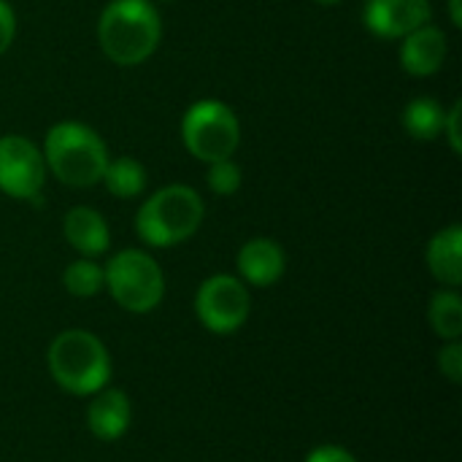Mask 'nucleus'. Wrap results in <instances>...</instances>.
I'll return each instance as SVG.
<instances>
[{"label": "nucleus", "instance_id": "7ed1b4c3", "mask_svg": "<svg viewBox=\"0 0 462 462\" xmlns=\"http://www.w3.org/2000/svg\"><path fill=\"white\" fill-rule=\"evenodd\" d=\"M46 171L68 187L87 189L103 181L108 165V149L103 138L81 122H60L43 141Z\"/></svg>", "mask_w": 462, "mask_h": 462}, {"label": "nucleus", "instance_id": "6ab92c4d", "mask_svg": "<svg viewBox=\"0 0 462 462\" xmlns=\"http://www.w3.org/2000/svg\"><path fill=\"white\" fill-rule=\"evenodd\" d=\"M206 181H208V189L219 198H230L241 189L244 184V173H241V165L227 157V160H217V162H208V173H206Z\"/></svg>", "mask_w": 462, "mask_h": 462}, {"label": "nucleus", "instance_id": "f8f14e48", "mask_svg": "<svg viewBox=\"0 0 462 462\" xmlns=\"http://www.w3.org/2000/svg\"><path fill=\"white\" fill-rule=\"evenodd\" d=\"M87 406V428L97 441H119L130 422H133V403L125 390L103 387L100 393L89 395Z\"/></svg>", "mask_w": 462, "mask_h": 462}, {"label": "nucleus", "instance_id": "423d86ee", "mask_svg": "<svg viewBox=\"0 0 462 462\" xmlns=\"http://www.w3.org/2000/svg\"><path fill=\"white\" fill-rule=\"evenodd\" d=\"M181 141L200 162H217L236 154L241 125L236 111L222 100H198L181 119Z\"/></svg>", "mask_w": 462, "mask_h": 462}, {"label": "nucleus", "instance_id": "f257e3e1", "mask_svg": "<svg viewBox=\"0 0 462 462\" xmlns=\"http://www.w3.org/2000/svg\"><path fill=\"white\" fill-rule=\"evenodd\" d=\"M162 38V19L152 0H111L97 22V41L103 54L122 65L146 62Z\"/></svg>", "mask_w": 462, "mask_h": 462}, {"label": "nucleus", "instance_id": "b1692460", "mask_svg": "<svg viewBox=\"0 0 462 462\" xmlns=\"http://www.w3.org/2000/svg\"><path fill=\"white\" fill-rule=\"evenodd\" d=\"M460 5H462V0H449V16H452V24H455V27H462Z\"/></svg>", "mask_w": 462, "mask_h": 462}, {"label": "nucleus", "instance_id": "9d476101", "mask_svg": "<svg viewBox=\"0 0 462 462\" xmlns=\"http://www.w3.org/2000/svg\"><path fill=\"white\" fill-rule=\"evenodd\" d=\"M401 41H403L401 43V62H403L406 73L425 79V76H433L444 68L447 54H449V43H447V32L441 27L428 22Z\"/></svg>", "mask_w": 462, "mask_h": 462}, {"label": "nucleus", "instance_id": "dca6fc26", "mask_svg": "<svg viewBox=\"0 0 462 462\" xmlns=\"http://www.w3.org/2000/svg\"><path fill=\"white\" fill-rule=\"evenodd\" d=\"M428 319H430V328L433 333L441 338V341H460L462 338V298L457 290H439L433 298H430V306H428Z\"/></svg>", "mask_w": 462, "mask_h": 462}, {"label": "nucleus", "instance_id": "0eeeda50", "mask_svg": "<svg viewBox=\"0 0 462 462\" xmlns=\"http://www.w3.org/2000/svg\"><path fill=\"white\" fill-rule=\"evenodd\" d=\"M252 314V295L238 276H208L195 292V317L214 336H230L246 325Z\"/></svg>", "mask_w": 462, "mask_h": 462}, {"label": "nucleus", "instance_id": "412c9836", "mask_svg": "<svg viewBox=\"0 0 462 462\" xmlns=\"http://www.w3.org/2000/svg\"><path fill=\"white\" fill-rule=\"evenodd\" d=\"M303 462H360L349 449H344V447H336V444H322V447H317V449H311L309 455H306V460Z\"/></svg>", "mask_w": 462, "mask_h": 462}, {"label": "nucleus", "instance_id": "f03ea898", "mask_svg": "<svg viewBox=\"0 0 462 462\" xmlns=\"http://www.w3.org/2000/svg\"><path fill=\"white\" fill-rule=\"evenodd\" d=\"M46 365L54 384L79 398L100 393L111 379V355L106 344L81 328H70L54 336L46 352Z\"/></svg>", "mask_w": 462, "mask_h": 462}, {"label": "nucleus", "instance_id": "4be33fe9", "mask_svg": "<svg viewBox=\"0 0 462 462\" xmlns=\"http://www.w3.org/2000/svg\"><path fill=\"white\" fill-rule=\"evenodd\" d=\"M460 116H462V100H457V103L447 111V122H444V133H447L449 146H452V152H455V154H462Z\"/></svg>", "mask_w": 462, "mask_h": 462}, {"label": "nucleus", "instance_id": "f3484780", "mask_svg": "<svg viewBox=\"0 0 462 462\" xmlns=\"http://www.w3.org/2000/svg\"><path fill=\"white\" fill-rule=\"evenodd\" d=\"M103 184L114 198H122V200L138 198L146 189V168L133 157L108 160L106 173H103Z\"/></svg>", "mask_w": 462, "mask_h": 462}, {"label": "nucleus", "instance_id": "9b49d317", "mask_svg": "<svg viewBox=\"0 0 462 462\" xmlns=\"http://www.w3.org/2000/svg\"><path fill=\"white\" fill-rule=\"evenodd\" d=\"M238 279L252 287H271L287 271V254L273 238H252L238 249L236 257Z\"/></svg>", "mask_w": 462, "mask_h": 462}, {"label": "nucleus", "instance_id": "39448f33", "mask_svg": "<svg viewBox=\"0 0 462 462\" xmlns=\"http://www.w3.org/2000/svg\"><path fill=\"white\" fill-rule=\"evenodd\" d=\"M103 273L114 303L130 314H149L165 298V273L149 252L122 249L108 260Z\"/></svg>", "mask_w": 462, "mask_h": 462}, {"label": "nucleus", "instance_id": "a211bd4d", "mask_svg": "<svg viewBox=\"0 0 462 462\" xmlns=\"http://www.w3.org/2000/svg\"><path fill=\"white\" fill-rule=\"evenodd\" d=\"M62 287L73 298H95L97 292L106 290V273L95 260L81 257L62 271Z\"/></svg>", "mask_w": 462, "mask_h": 462}, {"label": "nucleus", "instance_id": "4468645a", "mask_svg": "<svg viewBox=\"0 0 462 462\" xmlns=\"http://www.w3.org/2000/svg\"><path fill=\"white\" fill-rule=\"evenodd\" d=\"M428 268L433 279L449 290L462 284V227L449 225L439 230L428 244Z\"/></svg>", "mask_w": 462, "mask_h": 462}, {"label": "nucleus", "instance_id": "5701e85b", "mask_svg": "<svg viewBox=\"0 0 462 462\" xmlns=\"http://www.w3.org/2000/svg\"><path fill=\"white\" fill-rule=\"evenodd\" d=\"M14 35H16V16H14V8L0 0V57L8 51V46L14 43Z\"/></svg>", "mask_w": 462, "mask_h": 462}, {"label": "nucleus", "instance_id": "1a4fd4ad", "mask_svg": "<svg viewBox=\"0 0 462 462\" xmlns=\"http://www.w3.org/2000/svg\"><path fill=\"white\" fill-rule=\"evenodd\" d=\"M433 16L430 0H365L363 22L379 38H406Z\"/></svg>", "mask_w": 462, "mask_h": 462}, {"label": "nucleus", "instance_id": "aec40b11", "mask_svg": "<svg viewBox=\"0 0 462 462\" xmlns=\"http://www.w3.org/2000/svg\"><path fill=\"white\" fill-rule=\"evenodd\" d=\"M439 360V371L444 374V379H449L452 384L462 382V344L460 341H444V346L436 355Z\"/></svg>", "mask_w": 462, "mask_h": 462}, {"label": "nucleus", "instance_id": "ddd939ff", "mask_svg": "<svg viewBox=\"0 0 462 462\" xmlns=\"http://www.w3.org/2000/svg\"><path fill=\"white\" fill-rule=\"evenodd\" d=\"M62 236L65 241L81 254V257H100L111 246V233L100 211L89 206H76L62 219Z\"/></svg>", "mask_w": 462, "mask_h": 462}, {"label": "nucleus", "instance_id": "20e7f679", "mask_svg": "<svg viewBox=\"0 0 462 462\" xmlns=\"http://www.w3.org/2000/svg\"><path fill=\"white\" fill-rule=\"evenodd\" d=\"M206 217L203 198L187 184H168L149 195L135 217V233L146 246L171 249L189 241Z\"/></svg>", "mask_w": 462, "mask_h": 462}, {"label": "nucleus", "instance_id": "393cba45", "mask_svg": "<svg viewBox=\"0 0 462 462\" xmlns=\"http://www.w3.org/2000/svg\"><path fill=\"white\" fill-rule=\"evenodd\" d=\"M319 5H338V3H344V0H317Z\"/></svg>", "mask_w": 462, "mask_h": 462}, {"label": "nucleus", "instance_id": "6e6552de", "mask_svg": "<svg viewBox=\"0 0 462 462\" xmlns=\"http://www.w3.org/2000/svg\"><path fill=\"white\" fill-rule=\"evenodd\" d=\"M43 152L24 135L0 138V192L16 200H35L46 184Z\"/></svg>", "mask_w": 462, "mask_h": 462}, {"label": "nucleus", "instance_id": "2eb2a0df", "mask_svg": "<svg viewBox=\"0 0 462 462\" xmlns=\"http://www.w3.org/2000/svg\"><path fill=\"white\" fill-rule=\"evenodd\" d=\"M447 108L436 97H414L403 108V127L417 141H433L444 133Z\"/></svg>", "mask_w": 462, "mask_h": 462}]
</instances>
